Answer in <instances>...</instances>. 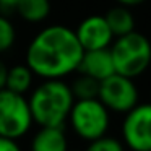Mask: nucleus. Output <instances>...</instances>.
<instances>
[{
	"instance_id": "nucleus-18",
	"label": "nucleus",
	"mask_w": 151,
	"mask_h": 151,
	"mask_svg": "<svg viewBox=\"0 0 151 151\" xmlns=\"http://www.w3.org/2000/svg\"><path fill=\"white\" fill-rule=\"evenodd\" d=\"M7 72H8V65L4 62V59H0V89L5 88V81H7Z\"/></svg>"
},
{
	"instance_id": "nucleus-2",
	"label": "nucleus",
	"mask_w": 151,
	"mask_h": 151,
	"mask_svg": "<svg viewBox=\"0 0 151 151\" xmlns=\"http://www.w3.org/2000/svg\"><path fill=\"white\" fill-rule=\"evenodd\" d=\"M26 99L33 124L39 127H63L75 102L70 85L63 80H42Z\"/></svg>"
},
{
	"instance_id": "nucleus-8",
	"label": "nucleus",
	"mask_w": 151,
	"mask_h": 151,
	"mask_svg": "<svg viewBox=\"0 0 151 151\" xmlns=\"http://www.w3.org/2000/svg\"><path fill=\"white\" fill-rule=\"evenodd\" d=\"M75 34L78 37V42L81 44V47L85 50L107 49L114 41V34H112L104 15H89V17H86L76 26Z\"/></svg>"
},
{
	"instance_id": "nucleus-5",
	"label": "nucleus",
	"mask_w": 151,
	"mask_h": 151,
	"mask_svg": "<svg viewBox=\"0 0 151 151\" xmlns=\"http://www.w3.org/2000/svg\"><path fill=\"white\" fill-rule=\"evenodd\" d=\"M33 127L26 96L10 89H0V135L20 140Z\"/></svg>"
},
{
	"instance_id": "nucleus-16",
	"label": "nucleus",
	"mask_w": 151,
	"mask_h": 151,
	"mask_svg": "<svg viewBox=\"0 0 151 151\" xmlns=\"http://www.w3.org/2000/svg\"><path fill=\"white\" fill-rule=\"evenodd\" d=\"M83 151H125V145L119 138L104 135L93 141H88V146Z\"/></svg>"
},
{
	"instance_id": "nucleus-15",
	"label": "nucleus",
	"mask_w": 151,
	"mask_h": 151,
	"mask_svg": "<svg viewBox=\"0 0 151 151\" xmlns=\"http://www.w3.org/2000/svg\"><path fill=\"white\" fill-rule=\"evenodd\" d=\"M17 42V28L10 18L0 13V55L12 49Z\"/></svg>"
},
{
	"instance_id": "nucleus-14",
	"label": "nucleus",
	"mask_w": 151,
	"mask_h": 151,
	"mask_svg": "<svg viewBox=\"0 0 151 151\" xmlns=\"http://www.w3.org/2000/svg\"><path fill=\"white\" fill-rule=\"evenodd\" d=\"M70 89L75 99H93L98 98V89H99V81L88 75L78 73L75 80L70 83Z\"/></svg>"
},
{
	"instance_id": "nucleus-9",
	"label": "nucleus",
	"mask_w": 151,
	"mask_h": 151,
	"mask_svg": "<svg viewBox=\"0 0 151 151\" xmlns=\"http://www.w3.org/2000/svg\"><path fill=\"white\" fill-rule=\"evenodd\" d=\"M76 72L91 76L96 81H102L104 78H107L112 73H115L114 62H112V55H111L109 47L107 49L85 50Z\"/></svg>"
},
{
	"instance_id": "nucleus-6",
	"label": "nucleus",
	"mask_w": 151,
	"mask_h": 151,
	"mask_svg": "<svg viewBox=\"0 0 151 151\" xmlns=\"http://www.w3.org/2000/svg\"><path fill=\"white\" fill-rule=\"evenodd\" d=\"M98 99L114 114H127L132 107L140 102V91L133 78L112 73L111 76L99 81Z\"/></svg>"
},
{
	"instance_id": "nucleus-4",
	"label": "nucleus",
	"mask_w": 151,
	"mask_h": 151,
	"mask_svg": "<svg viewBox=\"0 0 151 151\" xmlns=\"http://www.w3.org/2000/svg\"><path fill=\"white\" fill-rule=\"evenodd\" d=\"M67 122L78 138L93 141L107 135L111 127V112L98 98L75 99Z\"/></svg>"
},
{
	"instance_id": "nucleus-12",
	"label": "nucleus",
	"mask_w": 151,
	"mask_h": 151,
	"mask_svg": "<svg viewBox=\"0 0 151 151\" xmlns=\"http://www.w3.org/2000/svg\"><path fill=\"white\" fill-rule=\"evenodd\" d=\"M15 12L26 23L39 24L49 18L50 0H20L15 7Z\"/></svg>"
},
{
	"instance_id": "nucleus-7",
	"label": "nucleus",
	"mask_w": 151,
	"mask_h": 151,
	"mask_svg": "<svg viewBox=\"0 0 151 151\" xmlns=\"http://www.w3.org/2000/svg\"><path fill=\"white\" fill-rule=\"evenodd\" d=\"M122 143L132 151H151V102H138L124 114Z\"/></svg>"
},
{
	"instance_id": "nucleus-20",
	"label": "nucleus",
	"mask_w": 151,
	"mask_h": 151,
	"mask_svg": "<svg viewBox=\"0 0 151 151\" xmlns=\"http://www.w3.org/2000/svg\"><path fill=\"white\" fill-rule=\"evenodd\" d=\"M119 5H124V7H128V8H132V7H138V5H141L145 2V0H115Z\"/></svg>"
},
{
	"instance_id": "nucleus-3",
	"label": "nucleus",
	"mask_w": 151,
	"mask_h": 151,
	"mask_svg": "<svg viewBox=\"0 0 151 151\" xmlns=\"http://www.w3.org/2000/svg\"><path fill=\"white\" fill-rule=\"evenodd\" d=\"M109 50L119 75L135 80L151 67V41L138 31L114 37Z\"/></svg>"
},
{
	"instance_id": "nucleus-1",
	"label": "nucleus",
	"mask_w": 151,
	"mask_h": 151,
	"mask_svg": "<svg viewBox=\"0 0 151 151\" xmlns=\"http://www.w3.org/2000/svg\"><path fill=\"white\" fill-rule=\"evenodd\" d=\"M83 52L85 49L78 42L75 29L65 24H49L29 41L24 63L34 76L63 80L78 70Z\"/></svg>"
},
{
	"instance_id": "nucleus-17",
	"label": "nucleus",
	"mask_w": 151,
	"mask_h": 151,
	"mask_svg": "<svg viewBox=\"0 0 151 151\" xmlns=\"http://www.w3.org/2000/svg\"><path fill=\"white\" fill-rule=\"evenodd\" d=\"M0 151H21V146L17 140L0 135Z\"/></svg>"
},
{
	"instance_id": "nucleus-13",
	"label": "nucleus",
	"mask_w": 151,
	"mask_h": 151,
	"mask_svg": "<svg viewBox=\"0 0 151 151\" xmlns=\"http://www.w3.org/2000/svg\"><path fill=\"white\" fill-rule=\"evenodd\" d=\"M106 21H107L109 28H111L114 37L124 36L127 33L135 31V17L132 13V10L124 5H115L111 10H107V13L104 15Z\"/></svg>"
},
{
	"instance_id": "nucleus-19",
	"label": "nucleus",
	"mask_w": 151,
	"mask_h": 151,
	"mask_svg": "<svg viewBox=\"0 0 151 151\" xmlns=\"http://www.w3.org/2000/svg\"><path fill=\"white\" fill-rule=\"evenodd\" d=\"M18 2L20 0H0V8H4V10H15Z\"/></svg>"
},
{
	"instance_id": "nucleus-11",
	"label": "nucleus",
	"mask_w": 151,
	"mask_h": 151,
	"mask_svg": "<svg viewBox=\"0 0 151 151\" xmlns=\"http://www.w3.org/2000/svg\"><path fill=\"white\" fill-rule=\"evenodd\" d=\"M34 86V73L26 63H17L13 67H8L7 81L5 88L13 93L26 96Z\"/></svg>"
},
{
	"instance_id": "nucleus-21",
	"label": "nucleus",
	"mask_w": 151,
	"mask_h": 151,
	"mask_svg": "<svg viewBox=\"0 0 151 151\" xmlns=\"http://www.w3.org/2000/svg\"><path fill=\"white\" fill-rule=\"evenodd\" d=\"M67 151H81V150H70V148H68V150H67Z\"/></svg>"
},
{
	"instance_id": "nucleus-10",
	"label": "nucleus",
	"mask_w": 151,
	"mask_h": 151,
	"mask_svg": "<svg viewBox=\"0 0 151 151\" xmlns=\"http://www.w3.org/2000/svg\"><path fill=\"white\" fill-rule=\"evenodd\" d=\"M68 140L63 127H39L31 140V151H67Z\"/></svg>"
}]
</instances>
